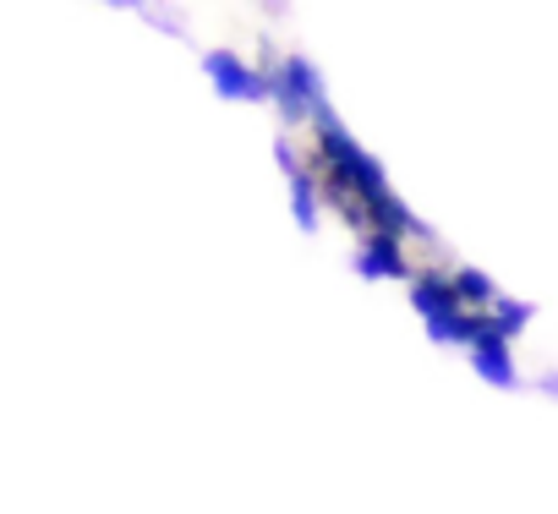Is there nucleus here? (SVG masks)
I'll use <instances>...</instances> for the list:
<instances>
[{
	"mask_svg": "<svg viewBox=\"0 0 558 514\" xmlns=\"http://www.w3.org/2000/svg\"><path fill=\"white\" fill-rule=\"evenodd\" d=\"M268 83H274V99H279V115H286V126L313 121V110L324 105V83H318V72H313L302 56H286Z\"/></svg>",
	"mask_w": 558,
	"mask_h": 514,
	"instance_id": "2",
	"label": "nucleus"
},
{
	"mask_svg": "<svg viewBox=\"0 0 558 514\" xmlns=\"http://www.w3.org/2000/svg\"><path fill=\"white\" fill-rule=\"evenodd\" d=\"M203 66H208V77H214V88H219L225 99H274L268 72L246 66V61H241V56H230V50H208V56H203Z\"/></svg>",
	"mask_w": 558,
	"mask_h": 514,
	"instance_id": "3",
	"label": "nucleus"
},
{
	"mask_svg": "<svg viewBox=\"0 0 558 514\" xmlns=\"http://www.w3.org/2000/svg\"><path fill=\"white\" fill-rule=\"evenodd\" d=\"M291 203H296V224L302 230H318V181H313V170H296L291 175Z\"/></svg>",
	"mask_w": 558,
	"mask_h": 514,
	"instance_id": "6",
	"label": "nucleus"
},
{
	"mask_svg": "<svg viewBox=\"0 0 558 514\" xmlns=\"http://www.w3.org/2000/svg\"><path fill=\"white\" fill-rule=\"evenodd\" d=\"M449 285H454V296H460V307H465V313H493V302H498L493 280H487V274H476V269H454V274H449Z\"/></svg>",
	"mask_w": 558,
	"mask_h": 514,
	"instance_id": "5",
	"label": "nucleus"
},
{
	"mask_svg": "<svg viewBox=\"0 0 558 514\" xmlns=\"http://www.w3.org/2000/svg\"><path fill=\"white\" fill-rule=\"evenodd\" d=\"M411 307H416V318L427 323V334L438 340V345H460V340H471V313L460 307V296H454V285L444 280V274H416L411 280Z\"/></svg>",
	"mask_w": 558,
	"mask_h": 514,
	"instance_id": "1",
	"label": "nucleus"
},
{
	"mask_svg": "<svg viewBox=\"0 0 558 514\" xmlns=\"http://www.w3.org/2000/svg\"><path fill=\"white\" fill-rule=\"evenodd\" d=\"M356 274H367V280H416V269H411V257L400 252V241L395 235H362V257H356Z\"/></svg>",
	"mask_w": 558,
	"mask_h": 514,
	"instance_id": "4",
	"label": "nucleus"
},
{
	"mask_svg": "<svg viewBox=\"0 0 558 514\" xmlns=\"http://www.w3.org/2000/svg\"><path fill=\"white\" fill-rule=\"evenodd\" d=\"M547 389H553V394H558V372H553V378H547Z\"/></svg>",
	"mask_w": 558,
	"mask_h": 514,
	"instance_id": "7",
	"label": "nucleus"
}]
</instances>
